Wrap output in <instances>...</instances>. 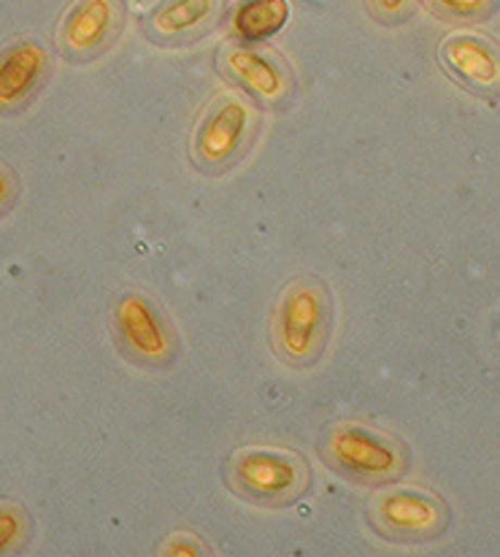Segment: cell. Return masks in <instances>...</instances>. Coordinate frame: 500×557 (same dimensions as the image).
I'll use <instances>...</instances> for the list:
<instances>
[{
    "label": "cell",
    "mask_w": 500,
    "mask_h": 557,
    "mask_svg": "<svg viewBox=\"0 0 500 557\" xmlns=\"http://www.w3.org/2000/svg\"><path fill=\"white\" fill-rule=\"evenodd\" d=\"M336 322V300L322 276L290 278L271 309V349L290 371L322 363Z\"/></svg>",
    "instance_id": "1"
},
{
    "label": "cell",
    "mask_w": 500,
    "mask_h": 557,
    "mask_svg": "<svg viewBox=\"0 0 500 557\" xmlns=\"http://www.w3.org/2000/svg\"><path fill=\"white\" fill-rule=\"evenodd\" d=\"M109 327L116 349L141 371H165L182 352V338L168 309L154 295L125 287L114 295Z\"/></svg>",
    "instance_id": "2"
},
{
    "label": "cell",
    "mask_w": 500,
    "mask_h": 557,
    "mask_svg": "<svg viewBox=\"0 0 500 557\" xmlns=\"http://www.w3.org/2000/svg\"><path fill=\"white\" fill-rule=\"evenodd\" d=\"M225 482L247 504L282 509L309 493L311 466L296 449L249 444L227 458Z\"/></svg>",
    "instance_id": "3"
},
{
    "label": "cell",
    "mask_w": 500,
    "mask_h": 557,
    "mask_svg": "<svg viewBox=\"0 0 500 557\" xmlns=\"http://www.w3.org/2000/svg\"><path fill=\"white\" fill-rule=\"evenodd\" d=\"M260 131V106L238 90L220 92L205 103L192 127L190 160L203 176H222L241 163Z\"/></svg>",
    "instance_id": "4"
},
{
    "label": "cell",
    "mask_w": 500,
    "mask_h": 557,
    "mask_svg": "<svg viewBox=\"0 0 500 557\" xmlns=\"http://www.w3.org/2000/svg\"><path fill=\"white\" fill-rule=\"evenodd\" d=\"M322 458L341 476L358 484H390L405 476L411 453L403 442L365 422H333L322 436Z\"/></svg>",
    "instance_id": "5"
},
{
    "label": "cell",
    "mask_w": 500,
    "mask_h": 557,
    "mask_svg": "<svg viewBox=\"0 0 500 557\" xmlns=\"http://www.w3.org/2000/svg\"><path fill=\"white\" fill-rule=\"evenodd\" d=\"M371 528L390 544H430L452 525V509L436 490L420 484H382L365 506Z\"/></svg>",
    "instance_id": "6"
},
{
    "label": "cell",
    "mask_w": 500,
    "mask_h": 557,
    "mask_svg": "<svg viewBox=\"0 0 500 557\" xmlns=\"http://www.w3.org/2000/svg\"><path fill=\"white\" fill-rule=\"evenodd\" d=\"M216 69L238 92L268 111L285 109L298 87L292 65L258 41H227L216 54Z\"/></svg>",
    "instance_id": "7"
},
{
    "label": "cell",
    "mask_w": 500,
    "mask_h": 557,
    "mask_svg": "<svg viewBox=\"0 0 500 557\" xmlns=\"http://www.w3.org/2000/svg\"><path fill=\"white\" fill-rule=\"evenodd\" d=\"M125 25L122 0H74L58 25V49L68 63L85 65L109 52Z\"/></svg>",
    "instance_id": "8"
},
{
    "label": "cell",
    "mask_w": 500,
    "mask_h": 557,
    "mask_svg": "<svg viewBox=\"0 0 500 557\" xmlns=\"http://www.w3.org/2000/svg\"><path fill=\"white\" fill-rule=\"evenodd\" d=\"M438 63L452 82L482 100L500 98V44L479 30H454L438 44Z\"/></svg>",
    "instance_id": "9"
},
{
    "label": "cell",
    "mask_w": 500,
    "mask_h": 557,
    "mask_svg": "<svg viewBox=\"0 0 500 557\" xmlns=\"http://www.w3.org/2000/svg\"><path fill=\"white\" fill-rule=\"evenodd\" d=\"M52 74L49 49L38 38H14L0 47V116L25 111Z\"/></svg>",
    "instance_id": "10"
},
{
    "label": "cell",
    "mask_w": 500,
    "mask_h": 557,
    "mask_svg": "<svg viewBox=\"0 0 500 557\" xmlns=\"http://www.w3.org/2000/svg\"><path fill=\"white\" fill-rule=\"evenodd\" d=\"M222 0H160L147 16L149 41L160 47H185L216 25Z\"/></svg>",
    "instance_id": "11"
},
{
    "label": "cell",
    "mask_w": 500,
    "mask_h": 557,
    "mask_svg": "<svg viewBox=\"0 0 500 557\" xmlns=\"http://www.w3.org/2000/svg\"><path fill=\"white\" fill-rule=\"evenodd\" d=\"M290 20L287 0H241L233 11V30L241 41H265Z\"/></svg>",
    "instance_id": "12"
},
{
    "label": "cell",
    "mask_w": 500,
    "mask_h": 557,
    "mask_svg": "<svg viewBox=\"0 0 500 557\" xmlns=\"http://www.w3.org/2000/svg\"><path fill=\"white\" fill-rule=\"evenodd\" d=\"M433 16L452 25H479L498 11L500 0H425Z\"/></svg>",
    "instance_id": "13"
},
{
    "label": "cell",
    "mask_w": 500,
    "mask_h": 557,
    "mask_svg": "<svg viewBox=\"0 0 500 557\" xmlns=\"http://www.w3.org/2000/svg\"><path fill=\"white\" fill-rule=\"evenodd\" d=\"M30 531L33 520L25 506L16 504V500H3L0 504V555L16 553L20 547H25Z\"/></svg>",
    "instance_id": "14"
},
{
    "label": "cell",
    "mask_w": 500,
    "mask_h": 557,
    "mask_svg": "<svg viewBox=\"0 0 500 557\" xmlns=\"http://www.w3.org/2000/svg\"><path fill=\"white\" fill-rule=\"evenodd\" d=\"M416 9V0H368V11L382 25H400Z\"/></svg>",
    "instance_id": "15"
},
{
    "label": "cell",
    "mask_w": 500,
    "mask_h": 557,
    "mask_svg": "<svg viewBox=\"0 0 500 557\" xmlns=\"http://www.w3.org/2000/svg\"><path fill=\"white\" fill-rule=\"evenodd\" d=\"M209 544L203 542V539H198L196 533H187V531H179V533H171L168 539L163 542V547H160V555H209Z\"/></svg>",
    "instance_id": "16"
},
{
    "label": "cell",
    "mask_w": 500,
    "mask_h": 557,
    "mask_svg": "<svg viewBox=\"0 0 500 557\" xmlns=\"http://www.w3.org/2000/svg\"><path fill=\"white\" fill-rule=\"evenodd\" d=\"M16 195H20V182H16V174L9 169V165L0 163V216L16 203Z\"/></svg>",
    "instance_id": "17"
}]
</instances>
